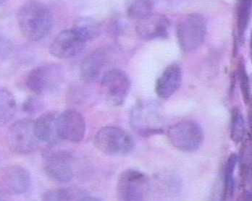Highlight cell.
Returning a JSON list of instances; mask_svg holds the SVG:
<instances>
[{
    "instance_id": "28",
    "label": "cell",
    "mask_w": 252,
    "mask_h": 201,
    "mask_svg": "<svg viewBox=\"0 0 252 201\" xmlns=\"http://www.w3.org/2000/svg\"><path fill=\"white\" fill-rule=\"evenodd\" d=\"M5 192L0 188V201L4 200V197H5Z\"/></svg>"
},
{
    "instance_id": "14",
    "label": "cell",
    "mask_w": 252,
    "mask_h": 201,
    "mask_svg": "<svg viewBox=\"0 0 252 201\" xmlns=\"http://www.w3.org/2000/svg\"><path fill=\"white\" fill-rule=\"evenodd\" d=\"M169 26L170 23L164 15L152 13L148 16L137 21L136 30L142 39L150 41L167 38L168 36Z\"/></svg>"
},
{
    "instance_id": "22",
    "label": "cell",
    "mask_w": 252,
    "mask_h": 201,
    "mask_svg": "<svg viewBox=\"0 0 252 201\" xmlns=\"http://www.w3.org/2000/svg\"><path fill=\"white\" fill-rule=\"evenodd\" d=\"M252 12V0H241L239 1L237 10L238 38L239 41H242L244 35L248 29Z\"/></svg>"
},
{
    "instance_id": "12",
    "label": "cell",
    "mask_w": 252,
    "mask_h": 201,
    "mask_svg": "<svg viewBox=\"0 0 252 201\" xmlns=\"http://www.w3.org/2000/svg\"><path fill=\"white\" fill-rule=\"evenodd\" d=\"M44 171L47 175L60 182L72 180L73 171L70 164V156L67 152L49 150L44 153Z\"/></svg>"
},
{
    "instance_id": "16",
    "label": "cell",
    "mask_w": 252,
    "mask_h": 201,
    "mask_svg": "<svg viewBox=\"0 0 252 201\" xmlns=\"http://www.w3.org/2000/svg\"><path fill=\"white\" fill-rule=\"evenodd\" d=\"M58 116V113L49 112L43 114L34 121L35 133L38 141L51 145L58 142L60 139L57 128Z\"/></svg>"
},
{
    "instance_id": "9",
    "label": "cell",
    "mask_w": 252,
    "mask_h": 201,
    "mask_svg": "<svg viewBox=\"0 0 252 201\" xmlns=\"http://www.w3.org/2000/svg\"><path fill=\"white\" fill-rule=\"evenodd\" d=\"M130 87V78L120 69L108 70L101 77V90L106 99L113 105L121 106L124 104Z\"/></svg>"
},
{
    "instance_id": "24",
    "label": "cell",
    "mask_w": 252,
    "mask_h": 201,
    "mask_svg": "<svg viewBox=\"0 0 252 201\" xmlns=\"http://www.w3.org/2000/svg\"><path fill=\"white\" fill-rule=\"evenodd\" d=\"M153 0H131L127 7V15L136 21L154 13Z\"/></svg>"
},
{
    "instance_id": "23",
    "label": "cell",
    "mask_w": 252,
    "mask_h": 201,
    "mask_svg": "<svg viewBox=\"0 0 252 201\" xmlns=\"http://www.w3.org/2000/svg\"><path fill=\"white\" fill-rule=\"evenodd\" d=\"M230 133V139L236 144L242 142L245 136V120L242 113L238 107L232 110Z\"/></svg>"
},
{
    "instance_id": "19",
    "label": "cell",
    "mask_w": 252,
    "mask_h": 201,
    "mask_svg": "<svg viewBox=\"0 0 252 201\" xmlns=\"http://www.w3.org/2000/svg\"><path fill=\"white\" fill-rule=\"evenodd\" d=\"M239 162V157L236 153L229 156L224 169L223 190L222 200L228 201L233 199L235 192V171Z\"/></svg>"
},
{
    "instance_id": "29",
    "label": "cell",
    "mask_w": 252,
    "mask_h": 201,
    "mask_svg": "<svg viewBox=\"0 0 252 201\" xmlns=\"http://www.w3.org/2000/svg\"><path fill=\"white\" fill-rule=\"evenodd\" d=\"M7 1V0H0V5H1V4H4V3Z\"/></svg>"
},
{
    "instance_id": "3",
    "label": "cell",
    "mask_w": 252,
    "mask_h": 201,
    "mask_svg": "<svg viewBox=\"0 0 252 201\" xmlns=\"http://www.w3.org/2000/svg\"><path fill=\"white\" fill-rule=\"evenodd\" d=\"M130 118L132 128L142 137L163 133L162 116L155 103L138 101L132 108Z\"/></svg>"
},
{
    "instance_id": "15",
    "label": "cell",
    "mask_w": 252,
    "mask_h": 201,
    "mask_svg": "<svg viewBox=\"0 0 252 201\" xmlns=\"http://www.w3.org/2000/svg\"><path fill=\"white\" fill-rule=\"evenodd\" d=\"M182 78V69L178 64L167 66L157 80L155 91L158 96L161 99H170L181 87Z\"/></svg>"
},
{
    "instance_id": "27",
    "label": "cell",
    "mask_w": 252,
    "mask_h": 201,
    "mask_svg": "<svg viewBox=\"0 0 252 201\" xmlns=\"http://www.w3.org/2000/svg\"><path fill=\"white\" fill-rule=\"evenodd\" d=\"M39 101L36 98L31 97L28 99L24 104V111L28 113H34L39 108Z\"/></svg>"
},
{
    "instance_id": "11",
    "label": "cell",
    "mask_w": 252,
    "mask_h": 201,
    "mask_svg": "<svg viewBox=\"0 0 252 201\" xmlns=\"http://www.w3.org/2000/svg\"><path fill=\"white\" fill-rule=\"evenodd\" d=\"M57 128L60 139L79 143L85 136V119L83 115L76 110H65L61 115H58Z\"/></svg>"
},
{
    "instance_id": "13",
    "label": "cell",
    "mask_w": 252,
    "mask_h": 201,
    "mask_svg": "<svg viewBox=\"0 0 252 201\" xmlns=\"http://www.w3.org/2000/svg\"><path fill=\"white\" fill-rule=\"evenodd\" d=\"M31 183L30 173L21 166H10L4 169L0 174L1 189L8 194H24L30 188Z\"/></svg>"
},
{
    "instance_id": "2",
    "label": "cell",
    "mask_w": 252,
    "mask_h": 201,
    "mask_svg": "<svg viewBox=\"0 0 252 201\" xmlns=\"http://www.w3.org/2000/svg\"><path fill=\"white\" fill-rule=\"evenodd\" d=\"M207 20L201 14L185 15L177 25V37L181 50L191 52L197 50L207 36Z\"/></svg>"
},
{
    "instance_id": "4",
    "label": "cell",
    "mask_w": 252,
    "mask_h": 201,
    "mask_svg": "<svg viewBox=\"0 0 252 201\" xmlns=\"http://www.w3.org/2000/svg\"><path fill=\"white\" fill-rule=\"evenodd\" d=\"M94 144L99 151L111 156H126L134 148L131 136L123 129L114 126H107L98 130Z\"/></svg>"
},
{
    "instance_id": "7",
    "label": "cell",
    "mask_w": 252,
    "mask_h": 201,
    "mask_svg": "<svg viewBox=\"0 0 252 201\" xmlns=\"http://www.w3.org/2000/svg\"><path fill=\"white\" fill-rule=\"evenodd\" d=\"M62 67L58 64H44L33 68L29 73L26 85L37 95H44L56 90L63 80Z\"/></svg>"
},
{
    "instance_id": "21",
    "label": "cell",
    "mask_w": 252,
    "mask_h": 201,
    "mask_svg": "<svg viewBox=\"0 0 252 201\" xmlns=\"http://www.w3.org/2000/svg\"><path fill=\"white\" fill-rule=\"evenodd\" d=\"M73 29L89 41L97 37L100 33V26L97 21L91 18H78L73 24Z\"/></svg>"
},
{
    "instance_id": "17",
    "label": "cell",
    "mask_w": 252,
    "mask_h": 201,
    "mask_svg": "<svg viewBox=\"0 0 252 201\" xmlns=\"http://www.w3.org/2000/svg\"><path fill=\"white\" fill-rule=\"evenodd\" d=\"M107 62V55L104 50H96L89 54L81 66V77L85 82L96 81Z\"/></svg>"
},
{
    "instance_id": "6",
    "label": "cell",
    "mask_w": 252,
    "mask_h": 201,
    "mask_svg": "<svg viewBox=\"0 0 252 201\" xmlns=\"http://www.w3.org/2000/svg\"><path fill=\"white\" fill-rule=\"evenodd\" d=\"M167 136L177 149L193 152L202 145L204 132L202 126L195 121H181L169 128Z\"/></svg>"
},
{
    "instance_id": "20",
    "label": "cell",
    "mask_w": 252,
    "mask_h": 201,
    "mask_svg": "<svg viewBox=\"0 0 252 201\" xmlns=\"http://www.w3.org/2000/svg\"><path fill=\"white\" fill-rule=\"evenodd\" d=\"M16 110V101L11 92L0 88V127L7 125L13 119Z\"/></svg>"
},
{
    "instance_id": "10",
    "label": "cell",
    "mask_w": 252,
    "mask_h": 201,
    "mask_svg": "<svg viewBox=\"0 0 252 201\" xmlns=\"http://www.w3.org/2000/svg\"><path fill=\"white\" fill-rule=\"evenodd\" d=\"M88 41L75 29L63 30L52 41L50 47L52 56L58 59H70L79 55Z\"/></svg>"
},
{
    "instance_id": "5",
    "label": "cell",
    "mask_w": 252,
    "mask_h": 201,
    "mask_svg": "<svg viewBox=\"0 0 252 201\" xmlns=\"http://www.w3.org/2000/svg\"><path fill=\"white\" fill-rule=\"evenodd\" d=\"M150 184L148 176L134 169L124 170L118 176L117 196L123 201H141L147 197Z\"/></svg>"
},
{
    "instance_id": "18",
    "label": "cell",
    "mask_w": 252,
    "mask_h": 201,
    "mask_svg": "<svg viewBox=\"0 0 252 201\" xmlns=\"http://www.w3.org/2000/svg\"><path fill=\"white\" fill-rule=\"evenodd\" d=\"M43 200L47 201H100L89 193L76 188H59L51 190L43 195Z\"/></svg>"
},
{
    "instance_id": "26",
    "label": "cell",
    "mask_w": 252,
    "mask_h": 201,
    "mask_svg": "<svg viewBox=\"0 0 252 201\" xmlns=\"http://www.w3.org/2000/svg\"><path fill=\"white\" fill-rule=\"evenodd\" d=\"M13 43L4 33L0 32V59L8 58L13 54Z\"/></svg>"
},
{
    "instance_id": "1",
    "label": "cell",
    "mask_w": 252,
    "mask_h": 201,
    "mask_svg": "<svg viewBox=\"0 0 252 201\" xmlns=\"http://www.w3.org/2000/svg\"><path fill=\"white\" fill-rule=\"evenodd\" d=\"M17 20L23 36L32 41L45 38L53 26V16L49 7L36 0H31L21 6Z\"/></svg>"
},
{
    "instance_id": "8",
    "label": "cell",
    "mask_w": 252,
    "mask_h": 201,
    "mask_svg": "<svg viewBox=\"0 0 252 201\" xmlns=\"http://www.w3.org/2000/svg\"><path fill=\"white\" fill-rule=\"evenodd\" d=\"M34 130V121L23 119L10 126L7 143L10 150L17 154L27 155L36 151L38 145Z\"/></svg>"
},
{
    "instance_id": "25",
    "label": "cell",
    "mask_w": 252,
    "mask_h": 201,
    "mask_svg": "<svg viewBox=\"0 0 252 201\" xmlns=\"http://www.w3.org/2000/svg\"><path fill=\"white\" fill-rule=\"evenodd\" d=\"M240 88L242 93L243 98L246 104L251 103V88H250V80L246 70L245 64L242 59H240L239 67H238Z\"/></svg>"
}]
</instances>
